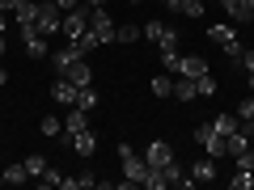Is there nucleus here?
<instances>
[{"mask_svg":"<svg viewBox=\"0 0 254 190\" xmlns=\"http://www.w3.org/2000/svg\"><path fill=\"white\" fill-rule=\"evenodd\" d=\"M60 76H68L76 89H81V85H93V72H89V63H85V59H76L72 68H68V72H60Z\"/></svg>","mask_w":254,"mask_h":190,"instance_id":"15","label":"nucleus"},{"mask_svg":"<svg viewBox=\"0 0 254 190\" xmlns=\"http://www.w3.org/2000/svg\"><path fill=\"white\" fill-rule=\"evenodd\" d=\"M229 186H233V190H250V186H254V173H250V169H237L233 178H229Z\"/></svg>","mask_w":254,"mask_h":190,"instance_id":"30","label":"nucleus"},{"mask_svg":"<svg viewBox=\"0 0 254 190\" xmlns=\"http://www.w3.org/2000/svg\"><path fill=\"white\" fill-rule=\"evenodd\" d=\"M220 4H225V9H237V0H220Z\"/></svg>","mask_w":254,"mask_h":190,"instance_id":"38","label":"nucleus"},{"mask_svg":"<svg viewBox=\"0 0 254 190\" xmlns=\"http://www.w3.org/2000/svg\"><path fill=\"white\" fill-rule=\"evenodd\" d=\"M4 30H9V13H0V34H4Z\"/></svg>","mask_w":254,"mask_h":190,"instance_id":"36","label":"nucleus"},{"mask_svg":"<svg viewBox=\"0 0 254 190\" xmlns=\"http://www.w3.org/2000/svg\"><path fill=\"white\" fill-rule=\"evenodd\" d=\"M34 30L43 38H55L64 30V9L60 4H51V0H38V21H34Z\"/></svg>","mask_w":254,"mask_h":190,"instance_id":"3","label":"nucleus"},{"mask_svg":"<svg viewBox=\"0 0 254 190\" xmlns=\"http://www.w3.org/2000/svg\"><path fill=\"white\" fill-rule=\"evenodd\" d=\"M0 55H4V34H0Z\"/></svg>","mask_w":254,"mask_h":190,"instance_id":"41","label":"nucleus"},{"mask_svg":"<svg viewBox=\"0 0 254 190\" xmlns=\"http://www.w3.org/2000/svg\"><path fill=\"white\" fill-rule=\"evenodd\" d=\"M21 38H26V55H30V59H43V55H47V38L38 34L34 26H21Z\"/></svg>","mask_w":254,"mask_h":190,"instance_id":"10","label":"nucleus"},{"mask_svg":"<svg viewBox=\"0 0 254 190\" xmlns=\"http://www.w3.org/2000/svg\"><path fill=\"white\" fill-rule=\"evenodd\" d=\"M93 47H102V43H98V34H93V30H85L81 38H72V51H76V55H89Z\"/></svg>","mask_w":254,"mask_h":190,"instance_id":"21","label":"nucleus"},{"mask_svg":"<svg viewBox=\"0 0 254 190\" xmlns=\"http://www.w3.org/2000/svg\"><path fill=\"white\" fill-rule=\"evenodd\" d=\"M229 21L233 26H250L254 21V0H237V9H229Z\"/></svg>","mask_w":254,"mask_h":190,"instance_id":"16","label":"nucleus"},{"mask_svg":"<svg viewBox=\"0 0 254 190\" xmlns=\"http://www.w3.org/2000/svg\"><path fill=\"white\" fill-rule=\"evenodd\" d=\"M38 21V0H26V9L17 13V26H34Z\"/></svg>","mask_w":254,"mask_h":190,"instance_id":"29","label":"nucleus"},{"mask_svg":"<svg viewBox=\"0 0 254 190\" xmlns=\"http://www.w3.org/2000/svg\"><path fill=\"white\" fill-rule=\"evenodd\" d=\"M21 9H26V0H0V13H9V17H17Z\"/></svg>","mask_w":254,"mask_h":190,"instance_id":"33","label":"nucleus"},{"mask_svg":"<svg viewBox=\"0 0 254 190\" xmlns=\"http://www.w3.org/2000/svg\"><path fill=\"white\" fill-rule=\"evenodd\" d=\"M21 165H26V173H30V178H43V169H47V156H43V152H30Z\"/></svg>","mask_w":254,"mask_h":190,"instance_id":"23","label":"nucleus"},{"mask_svg":"<svg viewBox=\"0 0 254 190\" xmlns=\"http://www.w3.org/2000/svg\"><path fill=\"white\" fill-rule=\"evenodd\" d=\"M174 13H182V17H203V4H199V0H178Z\"/></svg>","mask_w":254,"mask_h":190,"instance_id":"25","label":"nucleus"},{"mask_svg":"<svg viewBox=\"0 0 254 190\" xmlns=\"http://www.w3.org/2000/svg\"><path fill=\"white\" fill-rule=\"evenodd\" d=\"M195 93H199V97H216V81H212L208 72H203V76H195Z\"/></svg>","mask_w":254,"mask_h":190,"instance_id":"27","label":"nucleus"},{"mask_svg":"<svg viewBox=\"0 0 254 190\" xmlns=\"http://www.w3.org/2000/svg\"><path fill=\"white\" fill-rule=\"evenodd\" d=\"M76 106H81V110H98V89H93V85H81V93H76Z\"/></svg>","mask_w":254,"mask_h":190,"instance_id":"22","label":"nucleus"},{"mask_svg":"<svg viewBox=\"0 0 254 190\" xmlns=\"http://www.w3.org/2000/svg\"><path fill=\"white\" fill-rule=\"evenodd\" d=\"M26 178H30V173H26V165H21V161H13L9 169L0 173V182H4V186H21V182H26Z\"/></svg>","mask_w":254,"mask_h":190,"instance_id":"17","label":"nucleus"},{"mask_svg":"<svg viewBox=\"0 0 254 190\" xmlns=\"http://www.w3.org/2000/svg\"><path fill=\"white\" fill-rule=\"evenodd\" d=\"M212 140H216V127H212V123H195V144H203V148H208Z\"/></svg>","mask_w":254,"mask_h":190,"instance_id":"26","label":"nucleus"},{"mask_svg":"<svg viewBox=\"0 0 254 190\" xmlns=\"http://www.w3.org/2000/svg\"><path fill=\"white\" fill-rule=\"evenodd\" d=\"M136 4H140V0H136Z\"/></svg>","mask_w":254,"mask_h":190,"instance_id":"45","label":"nucleus"},{"mask_svg":"<svg viewBox=\"0 0 254 190\" xmlns=\"http://www.w3.org/2000/svg\"><path fill=\"white\" fill-rule=\"evenodd\" d=\"M212 127H216V136H225V140H229L242 123H237V114H216V118H212Z\"/></svg>","mask_w":254,"mask_h":190,"instance_id":"20","label":"nucleus"},{"mask_svg":"<svg viewBox=\"0 0 254 190\" xmlns=\"http://www.w3.org/2000/svg\"><path fill=\"white\" fill-rule=\"evenodd\" d=\"M174 97L178 101H195L199 97V93H195V81H190V76H178V81H174Z\"/></svg>","mask_w":254,"mask_h":190,"instance_id":"19","label":"nucleus"},{"mask_svg":"<svg viewBox=\"0 0 254 190\" xmlns=\"http://www.w3.org/2000/svg\"><path fill=\"white\" fill-rule=\"evenodd\" d=\"M190 182H216V161H212V156L195 161L190 165Z\"/></svg>","mask_w":254,"mask_h":190,"instance_id":"14","label":"nucleus"},{"mask_svg":"<svg viewBox=\"0 0 254 190\" xmlns=\"http://www.w3.org/2000/svg\"><path fill=\"white\" fill-rule=\"evenodd\" d=\"M68 144H72L76 156H93V152H98V136H93L89 127H85V131H76V136H68Z\"/></svg>","mask_w":254,"mask_h":190,"instance_id":"9","label":"nucleus"},{"mask_svg":"<svg viewBox=\"0 0 254 190\" xmlns=\"http://www.w3.org/2000/svg\"><path fill=\"white\" fill-rule=\"evenodd\" d=\"M119 161H123V182H119L123 190L144 186V182H148V173H153V169H148V165L140 161L136 152H131V144H119Z\"/></svg>","mask_w":254,"mask_h":190,"instance_id":"1","label":"nucleus"},{"mask_svg":"<svg viewBox=\"0 0 254 190\" xmlns=\"http://www.w3.org/2000/svg\"><path fill=\"white\" fill-rule=\"evenodd\" d=\"M170 161H174V148L165 144V140H153L148 152H144V165H148V169H165Z\"/></svg>","mask_w":254,"mask_h":190,"instance_id":"7","label":"nucleus"},{"mask_svg":"<svg viewBox=\"0 0 254 190\" xmlns=\"http://www.w3.org/2000/svg\"><path fill=\"white\" fill-rule=\"evenodd\" d=\"M4 81H9V72H4V68H0V85H4Z\"/></svg>","mask_w":254,"mask_h":190,"instance_id":"39","label":"nucleus"},{"mask_svg":"<svg viewBox=\"0 0 254 190\" xmlns=\"http://www.w3.org/2000/svg\"><path fill=\"white\" fill-rule=\"evenodd\" d=\"M140 34L153 38L157 47H178V30L165 26V21H144V26H140Z\"/></svg>","mask_w":254,"mask_h":190,"instance_id":"6","label":"nucleus"},{"mask_svg":"<svg viewBox=\"0 0 254 190\" xmlns=\"http://www.w3.org/2000/svg\"><path fill=\"white\" fill-rule=\"evenodd\" d=\"M76 182H81V190H93V186H98V178H93V173H76Z\"/></svg>","mask_w":254,"mask_h":190,"instance_id":"34","label":"nucleus"},{"mask_svg":"<svg viewBox=\"0 0 254 190\" xmlns=\"http://www.w3.org/2000/svg\"><path fill=\"white\" fill-rule=\"evenodd\" d=\"M76 93H81V89H76V85L68 81V76H55V85H51V97L60 101V106H76Z\"/></svg>","mask_w":254,"mask_h":190,"instance_id":"8","label":"nucleus"},{"mask_svg":"<svg viewBox=\"0 0 254 190\" xmlns=\"http://www.w3.org/2000/svg\"><path fill=\"white\" fill-rule=\"evenodd\" d=\"M85 127H89V110L72 106L68 114H64V136H76V131H85Z\"/></svg>","mask_w":254,"mask_h":190,"instance_id":"11","label":"nucleus"},{"mask_svg":"<svg viewBox=\"0 0 254 190\" xmlns=\"http://www.w3.org/2000/svg\"><path fill=\"white\" fill-rule=\"evenodd\" d=\"M208 38L220 47V51L229 55V59H242V51L246 47L237 43V30H233V21H216V26H208Z\"/></svg>","mask_w":254,"mask_h":190,"instance_id":"2","label":"nucleus"},{"mask_svg":"<svg viewBox=\"0 0 254 190\" xmlns=\"http://www.w3.org/2000/svg\"><path fill=\"white\" fill-rule=\"evenodd\" d=\"M250 93H254V72H250Z\"/></svg>","mask_w":254,"mask_h":190,"instance_id":"42","label":"nucleus"},{"mask_svg":"<svg viewBox=\"0 0 254 190\" xmlns=\"http://www.w3.org/2000/svg\"><path fill=\"white\" fill-rule=\"evenodd\" d=\"M157 4H165V9H174V4H178V0H157Z\"/></svg>","mask_w":254,"mask_h":190,"instance_id":"37","label":"nucleus"},{"mask_svg":"<svg viewBox=\"0 0 254 190\" xmlns=\"http://www.w3.org/2000/svg\"><path fill=\"white\" fill-rule=\"evenodd\" d=\"M76 59H85V55H76V51H72V43H68V47H60V51L51 55V68H55V76H60V72H68V68H72Z\"/></svg>","mask_w":254,"mask_h":190,"instance_id":"12","label":"nucleus"},{"mask_svg":"<svg viewBox=\"0 0 254 190\" xmlns=\"http://www.w3.org/2000/svg\"><path fill=\"white\" fill-rule=\"evenodd\" d=\"M98 4H106V0H89V9H98Z\"/></svg>","mask_w":254,"mask_h":190,"instance_id":"40","label":"nucleus"},{"mask_svg":"<svg viewBox=\"0 0 254 190\" xmlns=\"http://www.w3.org/2000/svg\"><path fill=\"white\" fill-rule=\"evenodd\" d=\"M38 131H43L47 140H55V136H60V131H64V123H60V118H55V114H47L43 123H38Z\"/></svg>","mask_w":254,"mask_h":190,"instance_id":"28","label":"nucleus"},{"mask_svg":"<svg viewBox=\"0 0 254 190\" xmlns=\"http://www.w3.org/2000/svg\"><path fill=\"white\" fill-rule=\"evenodd\" d=\"M153 93H157V97H174V72L153 76Z\"/></svg>","mask_w":254,"mask_h":190,"instance_id":"24","label":"nucleus"},{"mask_svg":"<svg viewBox=\"0 0 254 190\" xmlns=\"http://www.w3.org/2000/svg\"><path fill=\"white\" fill-rule=\"evenodd\" d=\"M250 173H254V165H250Z\"/></svg>","mask_w":254,"mask_h":190,"instance_id":"44","label":"nucleus"},{"mask_svg":"<svg viewBox=\"0 0 254 190\" xmlns=\"http://www.w3.org/2000/svg\"><path fill=\"white\" fill-rule=\"evenodd\" d=\"M136 38H140V26H131V21L115 30V43H136Z\"/></svg>","mask_w":254,"mask_h":190,"instance_id":"31","label":"nucleus"},{"mask_svg":"<svg viewBox=\"0 0 254 190\" xmlns=\"http://www.w3.org/2000/svg\"><path fill=\"white\" fill-rule=\"evenodd\" d=\"M85 30H89V9H81V4H76V9L64 13V30H60V34L68 38V43H72V38H81Z\"/></svg>","mask_w":254,"mask_h":190,"instance_id":"5","label":"nucleus"},{"mask_svg":"<svg viewBox=\"0 0 254 190\" xmlns=\"http://www.w3.org/2000/svg\"><path fill=\"white\" fill-rule=\"evenodd\" d=\"M89 30L98 34V43H115V21H110V13H106V4H98V9H89Z\"/></svg>","mask_w":254,"mask_h":190,"instance_id":"4","label":"nucleus"},{"mask_svg":"<svg viewBox=\"0 0 254 190\" xmlns=\"http://www.w3.org/2000/svg\"><path fill=\"white\" fill-rule=\"evenodd\" d=\"M161 68L178 76V68H182V51H178V47H161Z\"/></svg>","mask_w":254,"mask_h":190,"instance_id":"18","label":"nucleus"},{"mask_svg":"<svg viewBox=\"0 0 254 190\" xmlns=\"http://www.w3.org/2000/svg\"><path fill=\"white\" fill-rule=\"evenodd\" d=\"M203 72H208V59H203V55H182L178 76H190V81H195V76H203Z\"/></svg>","mask_w":254,"mask_h":190,"instance_id":"13","label":"nucleus"},{"mask_svg":"<svg viewBox=\"0 0 254 190\" xmlns=\"http://www.w3.org/2000/svg\"><path fill=\"white\" fill-rule=\"evenodd\" d=\"M242 63H246V72H254V51H242Z\"/></svg>","mask_w":254,"mask_h":190,"instance_id":"35","label":"nucleus"},{"mask_svg":"<svg viewBox=\"0 0 254 190\" xmlns=\"http://www.w3.org/2000/svg\"><path fill=\"white\" fill-rule=\"evenodd\" d=\"M38 182H43V186H60V182H64V173L47 165V169H43V178H38Z\"/></svg>","mask_w":254,"mask_h":190,"instance_id":"32","label":"nucleus"},{"mask_svg":"<svg viewBox=\"0 0 254 190\" xmlns=\"http://www.w3.org/2000/svg\"><path fill=\"white\" fill-rule=\"evenodd\" d=\"M250 148H254V136H250Z\"/></svg>","mask_w":254,"mask_h":190,"instance_id":"43","label":"nucleus"}]
</instances>
